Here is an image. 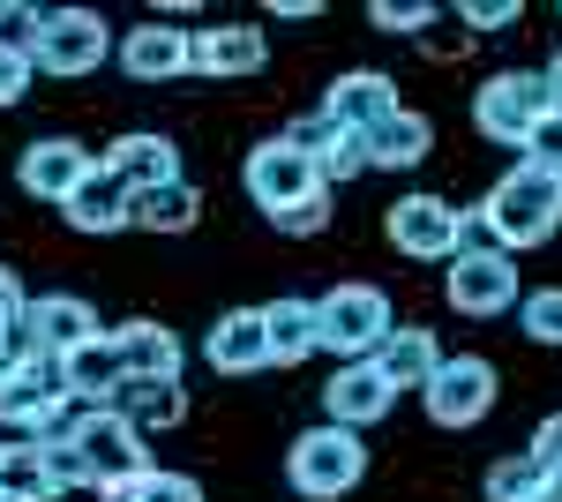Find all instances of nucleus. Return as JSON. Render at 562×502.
Segmentation results:
<instances>
[{"label": "nucleus", "instance_id": "obj_46", "mask_svg": "<svg viewBox=\"0 0 562 502\" xmlns=\"http://www.w3.org/2000/svg\"><path fill=\"white\" fill-rule=\"evenodd\" d=\"M0 502H31V495H15V488H0Z\"/></svg>", "mask_w": 562, "mask_h": 502}, {"label": "nucleus", "instance_id": "obj_25", "mask_svg": "<svg viewBox=\"0 0 562 502\" xmlns=\"http://www.w3.org/2000/svg\"><path fill=\"white\" fill-rule=\"evenodd\" d=\"M435 150V121L428 113H413V105H397L375 135H368V158H375V172H413L420 158Z\"/></svg>", "mask_w": 562, "mask_h": 502}, {"label": "nucleus", "instance_id": "obj_45", "mask_svg": "<svg viewBox=\"0 0 562 502\" xmlns=\"http://www.w3.org/2000/svg\"><path fill=\"white\" fill-rule=\"evenodd\" d=\"M532 502H562V480H548V488H540V495H532Z\"/></svg>", "mask_w": 562, "mask_h": 502}, {"label": "nucleus", "instance_id": "obj_33", "mask_svg": "<svg viewBox=\"0 0 562 502\" xmlns=\"http://www.w3.org/2000/svg\"><path fill=\"white\" fill-rule=\"evenodd\" d=\"M518 331L532 345H562V286H540V293L518 300Z\"/></svg>", "mask_w": 562, "mask_h": 502}, {"label": "nucleus", "instance_id": "obj_26", "mask_svg": "<svg viewBox=\"0 0 562 502\" xmlns=\"http://www.w3.org/2000/svg\"><path fill=\"white\" fill-rule=\"evenodd\" d=\"M60 376H68V398H83V405H113V390L128 382L121 353H113V331L90 337V345H76V353L60 360Z\"/></svg>", "mask_w": 562, "mask_h": 502}, {"label": "nucleus", "instance_id": "obj_1", "mask_svg": "<svg viewBox=\"0 0 562 502\" xmlns=\"http://www.w3.org/2000/svg\"><path fill=\"white\" fill-rule=\"evenodd\" d=\"M473 225L487 233V248H503V255L548 248V241L562 233V172L518 158V166H510L495 188H487V196H480Z\"/></svg>", "mask_w": 562, "mask_h": 502}, {"label": "nucleus", "instance_id": "obj_2", "mask_svg": "<svg viewBox=\"0 0 562 502\" xmlns=\"http://www.w3.org/2000/svg\"><path fill=\"white\" fill-rule=\"evenodd\" d=\"M368 480V435H352L338 420H315L285 443V488L301 502H346Z\"/></svg>", "mask_w": 562, "mask_h": 502}, {"label": "nucleus", "instance_id": "obj_13", "mask_svg": "<svg viewBox=\"0 0 562 502\" xmlns=\"http://www.w3.org/2000/svg\"><path fill=\"white\" fill-rule=\"evenodd\" d=\"M90 172H98V158H90L76 135H38V143H23V158H15L23 196H31V203H53V210H68V196L83 188Z\"/></svg>", "mask_w": 562, "mask_h": 502}, {"label": "nucleus", "instance_id": "obj_41", "mask_svg": "<svg viewBox=\"0 0 562 502\" xmlns=\"http://www.w3.org/2000/svg\"><path fill=\"white\" fill-rule=\"evenodd\" d=\"M23 308H31V293H23V278H15V270L0 263V345H8V323H15ZM0 368H8V360H0Z\"/></svg>", "mask_w": 562, "mask_h": 502}, {"label": "nucleus", "instance_id": "obj_35", "mask_svg": "<svg viewBox=\"0 0 562 502\" xmlns=\"http://www.w3.org/2000/svg\"><path fill=\"white\" fill-rule=\"evenodd\" d=\"M270 225H278L285 241H315V233H330V188H315V196H301L293 210H278Z\"/></svg>", "mask_w": 562, "mask_h": 502}, {"label": "nucleus", "instance_id": "obj_39", "mask_svg": "<svg viewBox=\"0 0 562 502\" xmlns=\"http://www.w3.org/2000/svg\"><path fill=\"white\" fill-rule=\"evenodd\" d=\"M31 76H38V60H31V53H8V45H0V105H23Z\"/></svg>", "mask_w": 562, "mask_h": 502}, {"label": "nucleus", "instance_id": "obj_9", "mask_svg": "<svg viewBox=\"0 0 562 502\" xmlns=\"http://www.w3.org/2000/svg\"><path fill=\"white\" fill-rule=\"evenodd\" d=\"M240 188H248V203H256L262 217H278V210H293L301 196L323 188V166L307 158L293 135H270V143H256V150L240 158Z\"/></svg>", "mask_w": 562, "mask_h": 502}, {"label": "nucleus", "instance_id": "obj_30", "mask_svg": "<svg viewBox=\"0 0 562 502\" xmlns=\"http://www.w3.org/2000/svg\"><path fill=\"white\" fill-rule=\"evenodd\" d=\"M315 166H323V188H338V180H360V172H375V158H368V135H360V127H330V143L315 150Z\"/></svg>", "mask_w": 562, "mask_h": 502}, {"label": "nucleus", "instance_id": "obj_5", "mask_svg": "<svg viewBox=\"0 0 562 502\" xmlns=\"http://www.w3.org/2000/svg\"><path fill=\"white\" fill-rule=\"evenodd\" d=\"M442 300H450L458 315H473V323H487V315H510V308L525 300L518 255L487 248V241H473V248H458L450 263H442Z\"/></svg>", "mask_w": 562, "mask_h": 502}, {"label": "nucleus", "instance_id": "obj_20", "mask_svg": "<svg viewBox=\"0 0 562 502\" xmlns=\"http://www.w3.org/2000/svg\"><path fill=\"white\" fill-rule=\"evenodd\" d=\"M128 210H135V188L105 166V158H98V172H90L83 188L68 196V210H60V217H68L76 233H128V225H135Z\"/></svg>", "mask_w": 562, "mask_h": 502}, {"label": "nucleus", "instance_id": "obj_38", "mask_svg": "<svg viewBox=\"0 0 562 502\" xmlns=\"http://www.w3.org/2000/svg\"><path fill=\"white\" fill-rule=\"evenodd\" d=\"M518 15H525L518 0H465V8H458V23H465L473 38H480V31H510Z\"/></svg>", "mask_w": 562, "mask_h": 502}, {"label": "nucleus", "instance_id": "obj_44", "mask_svg": "<svg viewBox=\"0 0 562 502\" xmlns=\"http://www.w3.org/2000/svg\"><path fill=\"white\" fill-rule=\"evenodd\" d=\"M540 76H548V98H555V113H562V53L548 60V68H540Z\"/></svg>", "mask_w": 562, "mask_h": 502}, {"label": "nucleus", "instance_id": "obj_15", "mask_svg": "<svg viewBox=\"0 0 562 502\" xmlns=\"http://www.w3.org/2000/svg\"><path fill=\"white\" fill-rule=\"evenodd\" d=\"M23 323H31V337H38V353H53V360H68L76 345L105 337V323H98V308H90L83 293H31Z\"/></svg>", "mask_w": 562, "mask_h": 502}, {"label": "nucleus", "instance_id": "obj_8", "mask_svg": "<svg viewBox=\"0 0 562 502\" xmlns=\"http://www.w3.org/2000/svg\"><path fill=\"white\" fill-rule=\"evenodd\" d=\"M113 23L98 15V8H45V31H38V60L45 76H60V83H76V76H98L105 60H113Z\"/></svg>", "mask_w": 562, "mask_h": 502}, {"label": "nucleus", "instance_id": "obj_36", "mask_svg": "<svg viewBox=\"0 0 562 502\" xmlns=\"http://www.w3.org/2000/svg\"><path fill=\"white\" fill-rule=\"evenodd\" d=\"M420 53H428L435 68H450V60H465V53H473V31H465V23H435V31H420Z\"/></svg>", "mask_w": 562, "mask_h": 502}, {"label": "nucleus", "instance_id": "obj_40", "mask_svg": "<svg viewBox=\"0 0 562 502\" xmlns=\"http://www.w3.org/2000/svg\"><path fill=\"white\" fill-rule=\"evenodd\" d=\"M525 450H532V458H540V465H548V472H555V480H562V413H548V420H540Z\"/></svg>", "mask_w": 562, "mask_h": 502}, {"label": "nucleus", "instance_id": "obj_29", "mask_svg": "<svg viewBox=\"0 0 562 502\" xmlns=\"http://www.w3.org/2000/svg\"><path fill=\"white\" fill-rule=\"evenodd\" d=\"M98 502H203V480H188V472H166V465H150L143 480H121V488H105Z\"/></svg>", "mask_w": 562, "mask_h": 502}, {"label": "nucleus", "instance_id": "obj_22", "mask_svg": "<svg viewBox=\"0 0 562 502\" xmlns=\"http://www.w3.org/2000/svg\"><path fill=\"white\" fill-rule=\"evenodd\" d=\"M375 368L390 376L397 398H405V390H428L435 368H442V345H435V331H420V323H397V331L375 345Z\"/></svg>", "mask_w": 562, "mask_h": 502}, {"label": "nucleus", "instance_id": "obj_28", "mask_svg": "<svg viewBox=\"0 0 562 502\" xmlns=\"http://www.w3.org/2000/svg\"><path fill=\"white\" fill-rule=\"evenodd\" d=\"M548 480H555V472L532 458V450H510V458H495V465H487L480 495H487V502H532L540 488H548Z\"/></svg>", "mask_w": 562, "mask_h": 502}, {"label": "nucleus", "instance_id": "obj_11", "mask_svg": "<svg viewBox=\"0 0 562 502\" xmlns=\"http://www.w3.org/2000/svg\"><path fill=\"white\" fill-rule=\"evenodd\" d=\"M113 60H121L128 83H173V76H195V31H180L173 15H150V23L121 31Z\"/></svg>", "mask_w": 562, "mask_h": 502}, {"label": "nucleus", "instance_id": "obj_14", "mask_svg": "<svg viewBox=\"0 0 562 502\" xmlns=\"http://www.w3.org/2000/svg\"><path fill=\"white\" fill-rule=\"evenodd\" d=\"M397 413V390L375 360H338V376L323 382V420H338L352 435H368V427H383Z\"/></svg>", "mask_w": 562, "mask_h": 502}, {"label": "nucleus", "instance_id": "obj_32", "mask_svg": "<svg viewBox=\"0 0 562 502\" xmlns=\"http://www.w3.org/2000/svg\"><path fill=\"white\" fill-rule=\"evenodd\" d=\"M0 488H15V495H31V502H53V480H45V465H38V443H8Z\"/></svg>", "mask_w": 562, "mask_h": 502}, {"label": "nucleus", "instance_id": "obj_16", "mask_svg": "<svg viewBox=\"0 0 562 502\" xmlns=\"http://www.w3.org/2000/svg\"><path fill=\"white\" fill-rule=\"evenodd\" d=\"M323 113L338 127H360V135H375V127L397 113V76H383V68H346L338 83L323 90Z\"/></svg>", "mask_w": 562, "mask_h": 502}, {"label": "nucleus", "instance_id": "obj_12", "mask_svg": "<svg viewBox=\"0 0 562 502\" xmlns=\"http://www.w3.org/2000/svg\"><path fill=\"white\" fill-rule=\"evenodd\" d=\"M60 405H68V376H60V360H53V353L0 368V427H15L23 443H31Z\"/></svg>", "mask_w": 562, "mask_h": 502}, {"label": "nucleus", "instance_id": "obj_47", "mask_svg": "<svg viewBox=\"0 0 562 502\" xmlns=\"http://www.w3.org/2000/svg\"><path fill=\"white\" fill-rule=\"evenodd\" d=\"M0 458H8V443H0Z\"/></svg>", "mask_w": 562, "mask_h": 502}, {"label": "nucleus", "instance_id": "obj_21", "mask_svg": "<svg viewBox=\"0 0 562 502\" xmlns=\"http://www.w3.org/2000/svg\"><path fill=\"white\" fill-rule=\"evenodd\" d=\"M105 166H113L135 196H143V188L180 180V143H173V135H158V127H135V135H121V143L105 150Z\"/></svg>", "mask_w": 562, "mask_h": 502}, {"label": "nucleus", "instance_id": "obj_18", "mask_svg": "<svg viewBox=\"0 0 562 502\" xmlns=\"http://www.w3.org/2000/svg\"><path fill=\"white\" fill-rule=\"evenodd\" d=\"M270 60V38L256 23H211L195 31V76H217V83H240V76H262Z\"/></svg>", "mask_w": 562, "mask_h": 502}, {"label": "nucleus", "instance_id": "obj_34", "mask_svg": "<svg viewBox=\"0 0 562 502\" xmlns=\"http://www.w3.org/2000/svg\"><path fill=\"white\" fill-rule=\"evenodd\" d=\"M368 23H375V31H397V38H420V31H435L442 15H435L428 0H375Z\"/></svg>", "mask_w": 562, "mask_h": 502}, {"label": "nucleus", "instance_id": "obj_4", "mask_svg": "<svg viewBox=\"0 0 562 502\" xmlns=\"http://www.w3.org/2000/svg\"><path fill=\"white\" fill-rule=\"evenodd\" d=\"M383 241L405 263H450L458 248H473V210H458L450 196H397L383 210Z\"/></svg>", "mask_w": 562, "mask_h": 502}, {"label": "nucleus", "instance_id": "obj_42", "mask_svg": "<svg viewBox=\"0 0 562 502\" xmlns=\"http://www.w3.org/2000/svg\"><path fill=\"white\" fill-rule=\"evenodd\" d=\"M525 158H532V166H548V172H562V113H555V121H540V135L525 143Z\"/></svg>", "mask_w": 562, "mask_h": 502}, {"label": "nucleus", "instance_id": "obj_27", "mask_svg": "<svg viewBox=\"0 0 562 502\" xmlns=\"http://www.w3.org/2000/svg\"><path fill=\"white\" fill-rule=\"evenodd\" d=\"M128 217L143 225V233H166V241H173V233H195V217H203V196H195L188 180H166V188H143Z\"/></svg>", "mask_w": 562, "mask_h": 502}, {"label": "nucleus", "instance_id": "obj_19", "mask_svg": "<svg viewBox=\"0 0 562 502\" xmlns=\"http://www.w3.org/2000/svg\"><path fill=\"white\" fill-rule=\"evenodd\" d=\"M262 337H270V368H301L323 353V323H315V300L278 293L262 300Z\"/></svg>", "mask_w": 562, "mask_h": 502}, {"label": "nucleus", "instance_id": "obj_10", "mask_svg": "<svg viewBox=\"0 0 562 502\" xmlns=\"http://www.w3.org/2000/svg\"><path fill=\"white\" fill-rule=\"evenodd\" d=\"M76 450L90 465V488L105 495V488H121V480H143L150 472V450H143V427L128 413H113V405H90L83 427H76Z\"/></svg>", "mask_w": 562, "mask_h": 502}, {"label": "nucleus", "instance_id": "obj_23", "mask_svg": "<svg viewBox=\"0 0 562 502\" xmlns=\"http://www.w3.org/2000/svg\"><path fill=\"white\" fill-rule=\"evenodd\" d=\"M113 353H121V368H128V376H180V368H188V345H180L158 315L121 323V331H113Z\"/></svg>", "mask_w": 562, "mask_h": 502}, {"label": "nucleus", "instance_id": "obj_7", "mask_svg": "<svg viewBox=\"0 0 562 502\" xmlns=\"http://www.w3.org/2000/svg\"><path fill=\"white\" fill-rule=\"evenodd\" d=\"M495 398H503V376H495V360H480V353H442L435 382L420 390L428 420H435V427H450V435L480 427V420L495 413Z\"/></svg>", "mask_w": 562, "mask_h": 502}, {"label": "nucleus", "instance_id": "obj_37", "mask_svg": "<svg viewBox=\"0 0 562 502\" xmlns=\"http://www.w3.org/2000/svg\"><path fill=\"white\" fill-rule=\"evenodd\" d=\"M38 31H45V8H0V45L8 53H38Z\"/></svg>", "mask_w": 562, "mask_h": 502}, {"label": "nucleus", "instance_id": "obj_43", "mask_svg": "<svg viewBox=\"0 0 562 502\" xmlns=\"http://www.w3.org/2000/svg\"><path fill=\"white\" fill-rule=\"evenodd\" d=\"M270 15H278V23H307V15H323V0H278Z\"/></svg>", "mask_w": 562, "mask_h": 502}, {"label": "nucleus", "instance_id": "obj_24", "mask_svg": "<svg viewBox=\"0 0 562 502\" xmlns=\"http://www.w3.org/2000/svg\"><path fill=\"white\" fill-rule=\"evenodd\" d=\"M113 413H128L143 435H158V427L188 420V390H180V376H128L113 390Z\"/></svg>", "mask_w": 562, "mask_h": 502}, {"label": "nucleus", "instance_id": "obj_31", "mask_svg": "<svg viewBox=\"0 0 562 502\" xmlns=\"http://www.w3.org/2000/svg\"><path fill=\"white\" fill-rule=\"evenodd\" d=\"M38 465H45V480H53V495H83L90 488V465H83V450H76V435L68 443H38ZM98 495V488H90Z\"/></svg>", "mask_w": 562, "mask_h": 502}, {"label": "nucleus", "instance_id": "obj_17", "mask_svg": "<svg viewBox=\"0 0 562 502\" xmlns=\"http://www.w3.org/2000/svg\"><path fill=\"white\" fill-rule=\"evenodd\" d=\"M203 360L217 376H262L270 368V337H262V308H225L203 331Z\"/></svg>", "mask_w": 562, "mask_h": 502}, {"label": "nucleus", "instance_id": "obj_3", "mask_svg": "<svg viewBox=\"0 0 562 502\" xmlns=\"http://www.w3.org/2000/svg\"><path fill=\"white\" fill-rule=\"evenodd\" d=\"M540 121H555V98H548V76L540 68H495L473 90V127L495 150H518L525 158V143L540 135Z\"/></svg>", "mask_w": 562, "mask_h": 502}, {"label": "nucleus", "instance_id": "obj_6", "mask_svg": "<svg viewBox=\"0 0 562 502\" xmlns=\"http://www.w3.org/2000/svg\"><path fill=\"white\" fill-rule=\"evenodd\" d=\"M315 323H323V353H338V360H375V345L397 331V315H390V293L383 286H330V293L315 300Z\"/></svg>", "mask_w": 562, "mask_h": 502}]
</instances>
